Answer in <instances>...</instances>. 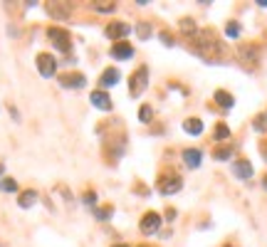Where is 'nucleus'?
<instances>
[{"instance_id":"f257e3e1","label":"nucleus","mask_w":267,"mask_h":247,"mask_svg":"<svg viewBox=\"0 0 267 247\" xmlns=\"http://www.w3.org/2000/svg\"><path fill=\"white\" fill-rule=\"evenodd\" d=\"M198 52H200V57H205V60H210V62L218 60L223 55V45H220V40L215 37L213 30L198 32Z\"/></svg>"},{"instance_id":"f03ea898","label":"nucleus","mask_w":267,"mask_h":247,"mask_svg":"<svg viewBox=\"0 0 267 247\" xmlns=\"http://www.w3.org/2000/svg\"><path fill=\"white\" fill-rule=\"evenodd\" d=\"M146 87H148V69L138 67L132 74V79H129V94L132 97H141L146 92Z\"/></svg>"},{"instance_id":"7ed1b4c3","label":"nucleus","mask_w":267,"mask_h":247,"mask_svg":"<svg viewBox=\"0 0 267 247\" xmlns=\"http://www.w3.org/2000/svg\"><path fill=\"white\" fill-rule=\"evenodd\" d=\"M158 193L161 195H173V193H178L181 188H183V181H181V176H176V173H163L161 178H158Z\"/></svg>"},{"instance_id":"20e7f679","label":"nucleus","mask_w":267,"mask_h":247,"mask_svg":"<svg viewBox=\"0 0 267 247\" xmlns=\"http://www.w3.org/2000/svg\"><path fill=\"white\" fill-rule=\"evenodd\" d=\"M47 37L52 40V45H55L60 52H69L72 40H69V32H67V30H62V27H50V30H47Z\"/></svg>"},{"instance_id":"39448f33","label":"nucleus","mask_w":267,"mask_h":247,"mask_svg":"<svg viewBox=\"0 0 267 247\" xmlns=\"http://www.w3.org/2000/svg\"><path fill=\"white\" fill-rule=\"evenodd\" d=\"M161 215L158 213H146L143 218H141V225H138V230L143 233V235H153V233H158L161 230Z\"/></svg>"},{"instance_id":"423d86ee","label":"nucleus","mask_w":267,"mask_h":247,"mask_svg":"<svg viewBox=\"0 0 267 247\" xmlns=\"http://www.w3.org/2000/svg\"><path fill=\"white\" fill-rule=\"evenodd\" d=\"M37 69L42 77H55V69H57V60L50 55V52H40L37 55Z\"/></svg>"},{"instance_id":"0eeeda50","label":"nucleus","mask_w":267,"mask_h":247,"mask_svg":"<svg viewBox=\"0 0 267 247\" xmlns=\"http://www.w3.org/2000/svg\"><path fill=\"white\" fill-rule=\"evenodd\" d=\"M60 84L67 87V89H82L87 84V79L79 72H67V74H60Z\"/></svg>"},{"instance_id":"6e6552de","label":"nucleus","mask_w":267,"mask_h":247,"mask_svg":"<svg viewBox=\"0 0 267 247\" xmlns=\"http://www.w3.org/2000/svg\"><path fill=\"white\" fill-rule=\"evenodd\" d=\"M89 102H92L97 109H102V112H109V109H112V99H109V94H107V92H102V89L92 92Z\"/></svg>"},{"instance_id":"1a4fd4ad","label":"nucleus","mask_w":267,"mask_h":247,"mask_svg":"<svg viewBox=\"0 0 267 247\" xmlns=\"http://www.w3.org/2000/svg\"><path fill=\"white\" fill-rule=\"evenodd\" d=\"M129 32H132V25H127V22H112V25H107V37H112V40L127 37Z\"/></svg>"},{"instance_id":"9d476101","label":"nucleus","mask_w":267,"mask_h":247,"mask_svg":"<svg viewBox=\"0 0 267 247\" xmlns=\"http://www.w3.org/2000/svg\"><path fill=\"white\" fill-rule=\"evenodd\" d=\"M112 57L114 60H129V57H134V47L129 42H117L112 47Z\"/></svg>"},{"instance_id":"9b49d317","label":"nucleus","mask_w":267,"mask_h":247,"mask_svg":"<svg viewBox=\"0 0 267 247\" xmlns=\"http://www.w3.org/2000/svg\"><path fill=\"white\" fill-rule=\"evenodd\" d=\"M233 173H235L238 178L248 181V178H253V163H250V161H235V163H233Z\"/></svg>"},{"instance_id":"f8f14e48","label":"nucleus","mask_w":267,"mask_h":247,"mask_svg":"<svg viewBox=\"0 0 267 247\" xmlns=\"http://www.w3.org/2000/svg\"><path fill=\"white\" fill-rule=\"evenodd\" d=\"M122 79V74H119V69H114V67H109L104 74H102V79H99V84L104 87V89H109V87H114L117 82Z\"/></svg>"},{"instance_id":"ddd939ff","label":"nucleus","mask_w":267,"mask_h":247,"mask_svg":"<svg viewBox=\"0 0 267 247\" xmlns=\"http://www.w3.org/2000/svg\"><path fill=\"white\" fill-rule=\"evenodd\" d=\"M183 161H186L188 168H198L200 161H203V153H200L198 148H186L183 151Z\"/></svg>"},{"instance_id":"4468645a","label":"nucleus","mask_w":267,"mask_h":247,"mask_svg":"<svg viewBox=\"0 0 267 247\" xmlns=\"http://www.w3.org/2000/svg\"><path fill=\"white\" fill-rule=\"evenodd\" d=\"M215 102H218L223 109H233V104H235L233 94H228V92H223V89H218V92H215Z\"/></svg>"},{"instance_id":"2eb2a0df","label":"nucleus","mask_w":267,"mask_h":247,"mask_svg":"<svg viewBox=\"0 0 267 247\" xmlns=\"http://www.w3.org/2000/svg\"><path fill=\"white\" fill-rule=\"evenodd\" d=\"M17 203H20V208H32L37 203V193L35 190H25V193H20Z\"/></svg>"},{"instance_id":"dca6fc26","label":"nucleus","mask_w":267,"mask_h":247,"mask_svg":"<svg viewBox=\"0 0 267 247\" xmlns=\"http://www.w3.org/2000/svg\"><path fill=\"white\" fill-rule=\"evenodd\" d=\"M62 5H65V2H50V5H47V12H50L52 17L65 20L67 15H69V10H67V7H62Z\"/></svg>"},{"instance_id":"f3484780","label":"nucleus","mask_w":267,"mask_h":247,"mask_svg":"<svg viewBox=\"0 0 267 247\" xmlns=\"http://www.w3.org/2000/svg\"><path fill=\"white\" fill-rule=\"evenodd\" d=\"M183 128H186V133L198 136V133H203V122H200V119H186Z\"/></svg>"},{"instance_id":"a211bd4d","label":"nucleus","mask_w":267,"mask_h":247,"mask_svg":"<svg viewBox=\"0 0 267 247\" xmlns=\"http://www.w3.org/2000/svg\"><path fill=\"white\" fill-rule=\"evenodd\" d=\"M181 30H183L186 35H198V27H196V22H193L191 17H183V20H181Z\"/></svg>"},{"instance_id":"6ab92c4d","label":"nucleus","mask_w":267,"mask_h":247,"mask_svg":"<svg viewBox=\"0 0 267 247\" xmlns=\"http://www.w3.org/2000/svg\"><path fill=\"white\" fill-rule=\"evenodd\" d=\"M0 188H2L5 193H15V190H17V183H15V178H2V181H0Z\"/></svg>"},{"instance_id":"aec40b11","label":"nucleus","mask_w":267,"mask_h":247,"mask_svg":"<svg viewBox=\"0 0 267 247\" xmlns=\"http://www.w3.org/2000/svg\"><path fill=\"white\" fill-rule=\"evenodd\" d=\"M151 117H153L151 107H148V104H143V107H141V112H138V119H141V122L146 124V122H151Z\"/></svg>"},{"instance_id":"412c9836","label":"nucleus","mask_w":267,"mask_h":247,"mask_svg":"<svg viewBox=\"0 0 267 247\" xmlns=\"http://www.w3.org/2000/svg\"><path fill=\"white\" fill-rule=\"evenodd\" d=\"M253 126H255V131H260V133H263V131H267V114H260V117L255 119V124H253Z\"/></svg>"},{"instance_id":"4be33fe9","label":"nucleus","mask_w":267,"mask_h":247,"mask_svg":"<svg viewBox=\"0 0 267 247\" xmlns=\"http://www.w3.org/2000/svg\"><path fill=\"white\" fill-rule=\"evenodd\" d=\"M255 52H258L255 47H243V50H240V55L248 60V64H253V62H255Z\"/></svg>"},{"instance_id":"5701e85b","label":"nucleus","mask_w":267,"mask_h":247,"mask_svg":"<svg viewBox=\"0 0 267 247\" xmlns=\"http://www.w3.org/2000/svg\"><path fill=\"white\" fill-rule=\"evenodd\" d=\"M225 32H228V37H240V25L238 22H228Z\"/></svg>"},{"instance_id":"b1692460","label":"nucleus","mask_w":267,"mask_h":247,"mask_svg":"<svg viewBox=\"0 0 267 247\" xmlns=\"http://www.w3.org/2000/svg\"><path fill=\"white\" fill-rule=\"evenodd\" d=\"M228 136H230V128L225 124H218L215 126V138H228Z\"/></svg>"},{"instance_id":"393cba45","label":"nucleus","mask_w":267,"mask_h":247,"mask_svg":"<svg viewBox=\"0 0 267 247\" xmlns=\"http://www.w3.org/2000/svg\"><path fill=\"white\" fill-rule=\"evenodd\" d=\"M94 7H97L99 12H112V10H117L114 2H94Z\"/></svg>"},{"instance_id":"a878e982","label":"nucleus","mask_w":267,"mask_h":247,"mask_svg":"<svg viewBox=\"0 0 267 247\" xmlns=\"http://www.w3.org/2000/svg\"><path fill=\"white\" fill-rule=\"evenodd\" d=\"M136 32H138V37H141V40H148V35H151V27H148L146 22H141V25L136 27Z\"/></svg>"},{"instance_id":"bb28decb","label":"nucleus","mask_w":267,"mask_h":247,"mask_svg":"<svg viewBox=\"0 0 267 247\" xmlns=\"http://www.w3.org/2000/svg\"><path fill=\"white\" fill-rule=\"evenodd\" d=\"M230 153H233V148H218L213 156H215L218 161H228V158H230Z\"/></svg>"},{"instance_id":"cd10ccee","label":"nucleus","mask_w":267,"mask_h":247,"mask_svg":"<svg viewBox=\"0 0 267 247\" xmlns=\"http://www.w3.org/2000/svg\"><path fill=\"white\" fill-rule=\"evenodd\" d=\"M109 215H112V208H102V210H97V218H99V220H107Z\"/></svg>"},{"instance_id":"c85d7f7f","label":"nucleus","mask_w":267,"mask_h":247,"mask_svg":"<svg viewBox=\"0 0 267 247\" xmlns=\"http://www.w3.org/2000/svg\"><path fill=\"white\" fill-rule=\"evenodd\" d=\"M84 200H87V205H92V203H97V195H94V193H87Z\"/></svg>"},{"instance_id":"c756f323","label":"nucleus","mask_w":267,"mask_h":247,"mask_svg":"<svg viewBox=\"0 0 267 247\" xmlns=\"http://www.w3.org/2000/svg\"><path fill=\"white\" fill-rule=\"evenodd\" d=\"M161 40H163L166 45H171V35H168V32H161Z\"/></svg>"},{"instance_id":"7c9ffc66","label":"nucleus","mask_w":267,"mask_h":247,"mask_svg":"<svg viewBox=\"0 0 267 247\" xmlns=\"http://www.w3.org/2000/svg\"><path fill=\"white\" fill-rule=\"evenodd\" d=\"M0 176H2V163H0Z\"/></svg>"},{"instance_id":"2f4dec72","label":"nucleus","mask_w":267,"mask_h":247,"mask_svg":"<svg viewBox=\"0 0 267 247\" xmlns=\"http://www.w3.org/2000/svg\"><path fill=\"white\" fill-rule=\"evenodd\" d=\"M114 247H129V245H114Z\"/></svg>"},{"instance_id":"473e14b6","label":"nucleus","mask_w":267,"mask_h":247,"mask_svg":"<svg viewBox=\"0 0 267 247\" xmlns=\"http://www.w3.org/2000/svg\"><path fill=\"white\" fill-rule=\"evenodd\" d=\"M265 190H267V176H265Z\"/></svg>"},{"instance_id":"72a5a7b5","label":"nucleus","mask_w":267,"mask_h":247,"mask_svg":"<svg viewBox=\"0 0 267 247\" xmlns=\"http://www.w3.org/2000/svg\"><path fill=\"white\" fill-rule=\"evenodd\" d=\"M141 247H151V245H141Z\"/></svg>"}]
</instances>
